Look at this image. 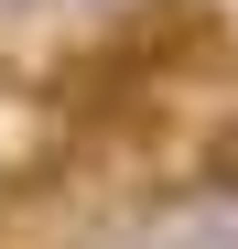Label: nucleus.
I'll list each match as a JSON object with an SVG mask.
<instances>
[{"instance_id": "f257e3e1", "label": "nucleus", "mask_w": 238, "mask_h": 249, "mask_svg": "<svg viewBox=\"0 0 238 249\" xmlns=\"http://www.w3.org/2000/svg\"><path fill=\"white\" fill-rule=\"evenodd\" d=\"M152 249H238V184L227 174H195L152 206Z\"/></svg>"}, {"instance_id": "f03ea898", "label": "nucleus", "mask_w": 238, "mask_h": 249, "mask_svg": "<svg viewBox=\"0 0 238 249\" xmlns=\"http://www.w3.org/2000/svg\"><path fill=\"white\" fill-rule=\"evenodd\" d=\"M76 11H98V22H119V11H141V0H76Z\"/></svg>"}]
</instances>
